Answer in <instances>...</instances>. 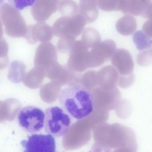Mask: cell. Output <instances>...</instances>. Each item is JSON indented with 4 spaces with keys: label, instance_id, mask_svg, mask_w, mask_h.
Returning a JSON list of instances; mask_svg holds the SVG:
<instances>
[{
    "label": "cell",
    "instance_id": "1",
    "mask_svg": "<svg viewBox=\"0 0 152 152\" xmlns=\"http://www.w3.org/2000/svg\"><path fill=\"white\" fill-rule=\"evenodd\" d=\"M58 99L63 110L71 118L77 120L86 118L93 111V94L80 83H74L63 88Z\"/></svg>",
    "mask_w": 152,
    "mask_h": 152
},
{
    "label": "cell",
    "instance_id": "2",
    "mask_svg": "<svg viewBox=\"0 0 152 152\" xmlns=\"http://www.w3.org/2000/svg\"><path fill=\"white\" fill-rule=\"evenodd\" d=\"M0 16L7 35L13 38L25 37L27 26L16 7L9 3H3L0 6Z\"/></svg>",
    "mask_w": 152,
    "mask_h": 152
},
{
    "label": "cell",
    "instance_id": "3",
    "mask_svg": "<svg viewBox=\"0 0 152 152\" xmlns=\"http://www.w3.org/2000/svg\"><path fill=\"white\" fill-rule=\"evenodd\" d=\"M45 131L56 137H61L68 132L72 122L71 117L62 108L52 106L45 111Z\"/></svg>",
    "mask_w": 152,
    "mask_h": 152
},
{
    "label": "cell",
    "instance_id": "4",
    "mask_svg": "<svg viewBox=\"0 0 152 152\" xmlns=\"http://www.w3.org/2000/svg\"><path fill=\"white\" fill-rule=\"evenodd\" d=\"M45 115V113L41 109L29 105L19 110L17 119L20 126L24 130L35 133L39 131L44 127Z\"/></svg>",
    "mask_w": 152,
    "mask_h": 152
},
{
    "label": "cell",
    "instance_id": "5",
    "mask_svg": "<svg viewBox=\"0 0 152 152\" xmlns=\"http://www.w3.org/2000/svg\"><path fill=\"white\" fill-rule=\"evenodd\" d=\"M86 22L79 13L71 17L62 16L58 19L52 27L54 35L60 37L69 34L76 38L83 31Z\"/></svg>",
    "mask_w": 152,
    "mask_h": 152
},
{
    "label": "cell",
    "instance_id": "6",
    "mask_svg": "<svg viewBox=\"0 0 152 152\" xmlns=\"http://www.w3.org/2000/svg\"><path fill=\"white\" fill-rule=\"evenodd\" d=\"M20 144L23 152H56L55 139L50 134H33L22 140Z\"/></svg>",
    "mask_w": 152,
    "mask_h": 152
},
{
    "label": "cell",
    "instance_id": "7",
    "mask_svg": "<svg viewBox=\"0 0 152 152\" xmlns=\"http://www.w3.org/2000/svg\"><path fill=\"white\" fill-rule=\"evenodd\" d=\"M116 50L113 40L107 39L101 42L89 51L88 63L93 66L99 65L112 57Z\"/></svg>",
    "mask_w": 152,
    "mask_h": 152
},
{
    "label": "cell",
    "instance_id": "8",
    "mask_svg": "<svg viewBox=\"0 0 152 152\" xmlns=\"http://www.w3.org/2000/svg\"><path fill=\"white\" fill-rule=\"evenodd\" d=\"M53 35L52 27L45 22H39L27 26L25 38L29 44H34L37 41L41 43L49 42Z\"/></svg>",
    "mask_w": 152,
    "mask_h": 152
},
{
    "label": "cell",
    "instance_id": "9",
    "mask_svg": "<svg viewBox=\"0 0 152 152\" xmlns=\"http://www.w3.org/2000/svg\"><path fill=\"white\" fill-rule=\"evenodd\" d=\"M60 0H37L31 7V12L34 19L38 22H45L58 10Z\"/></svg>",
    "mask_w": 152,
    "mask_h": 152
},
{
    "label": "cell",
    "instance_id": "10",
    "mask_svg": "<svg viewBox=\"0 0 152 152\" xmlns=\"http://www.w3.org/2000/svg\"><path fill=\"white\" fill-rule=\"evenodd\" d=\"M89 49L81 40L75 41L69 52L68 64L76 67L88 63Z\"/></svg>",
    "mask_w": 152,
    "mask_h": 152
},
{
    "label": "cell",
    "instance_id": "11",
    "mask_svg": "<svg viewBox=\"0 0 152 152\" xmlns=\"http://www.w3.org/2000/svg\"><path fill=\"white\" fill-rule=\"evenodd\" d=\"M111 61L126 75L133 73L134 63L131 54L127 50L123 48L116 50L112 57Z\"/></svg>",
    "mask_w": 152,
    "mask_h": 152
},
{
    "label": "cell",
    "instance_id": "12",
    "mask_svg": "<svg viewBox=\"0 0 152 152\" xmlns=\"http://www.w3.org/2000/svg\"><path fill=\"white\" fill-rule=\"evenodd\" d=\"M57 50L56 47L49 42L41 43L35 52V63L48 64L56 62L58 57Z\"/></svg>",
    "mask_w": 152,
    "mask_h": 152
},
{
    "label": "cell",
    "instance_id": "13",
    "mask_svg": "<svg viewBox=\"0 0 152 152\" xmlns=\"http://www.w3.org/2000/svg\"><path fill=\"white\" fill-rule=\"evenodd\" d=\"M151 3V0H119L118 10L126 15L144 17L146 10Z\"/></svg>",
    "mask_w": 152,
    "mask_h": 152
},
{
    "label": "cell",
    "instance_id": "14",
    "mask_svg": "<svg viewBox=\"0 0 152 152\" xmlns=\"http://www.w3.org/2000/svg\"><path fill=\"white\" fill-rule=\"evenodd\" d=\"M97 1L81 0L78 5V13L84 18L87 23L94 21L99 15Z\"/></svg>",
    "mask_w": 152,
    "mask_h": 152
},
{
    "label": "cell",
    "instance_id": "15",
    "mask_svg": "<svg viewBox=\"0 0 152 152\" xmlns=\"http://www.w3.org/2000/svg\"><path fill=\"white\" fill-rule=\"evenodd\" d=\"M115 26L117 31L120 34L124 35H130L137 29V21L132 15H126L118 20Z\"/></svg>",
    "mask_w": 152,
    "mask_h": 152
},
{
    "label": "cell",
    "instance_id": "16",
    "mask_svg": "<svg viewBox=\"0 0 152 152\" xmlns=\"http://www.w3.org/2000/svg\"><path fill=\"white\" fill-rule=\"evenodd\" d=\"M81 40L89 49L92 48L101 42L99 32L91 27H87L83 31Z\"/></svg>",
    "mask_w": 152,
    "mask_h": 152
},
{
    "label": "cell",
    "instance_id": "17",
    "mask_svg": "<svg viewBox=\"0 0 152 152\" xmlns=\"http://www.w3.org/2000/svg\"><path fill=\"white\" fill-rule=\"evenodd\" d=\"M58 10L62 16L71 17L78 13V6L73 0L60 1Z\"/></svg>",
    "mask_w": 152,
    "mask_h": 152
},
{
    "label": "cell",
    "instance_id": "18",
    "mask_svg": "<svg viewBox=\"0 0 152 152\" xmlns=\"http://www.w3.org/2000/svg\"><path fill=\"white\" fill-rule=\"evenodd\" d=\"M133 39L139 50H144L152 46V39L142 31L136 32L133 36Z\"/></svg>",
    "mask_w": 152,
    "mask_h": 152
},
{
    "label": "cell",
    "instance_id": "19",
    "mask_svg": "<svg viewBox=\"0 0 152 152\" xmlns=\"http://www.w3.org/2000/svg\"><path fill=\"white\" fill-rule=\"evenodd\" d=\"M76 37L66 34L62 35L59 39L57 45V49L60 53L65 54L69 52L75 42Z\"/></svg>",
    "mask_w": 152,
    "mask_h": 152
},
{
    "label": "cell",
    "instance_id": "20",
    "mask_svg": "<svg viewBox=\"0 0 152 152\" xmlns=\"http://www.w3.org/2000/svg\"><path fill=\"white\" fill-rule=\"evenodd\" d=\"M137 61L140 66H145L152 64V48L139 53L137 57Z\"/></svg>",
    "mask_w": 152,
    "mask_h": 152
},
{
    "label": "cell",
    "instance_id": "21",
    "mask_svg": "<svg viewBox=\"0 0 152 152\" xmlns=\"http://www.w3.org/2000/svg\"><path fill=\"white\" fill-rule=\"evenodd\" d=\"M119 0H98V6L101 10L107 11L118 10Z\"/></svg>",
    "mask_w": 152,
    "mask_h": 152
},
{
    "label": "cell",
    "instance_id": "22",
    "mask_svg": "<svg viewBox=\"0 0 152 152\" xmlns=\"http://www.w3.org/2000/svg\"><path fill=\"white\" fill-rule=\"evenodd\" d=\"M142 30L145 33L152 38V20H148L145 22L142 25Z\"/></svg>",
    "mask_w": 152,
    "mask_h": 152
},
{
    "label": "cell",
    "instance_id": "23",
    "mask_svg": "<svg viewBox=\"0 0 152 152\" xmlns=\"http://www.w3.org/2000/svg\"><path fill=\"white\" fill-rule=\"evenodd\" d=\"M144 18L152 20V2L148 7L145 12Z\"/></svg>",
    "mask_w": 152,
    "mask_h": 152
}]
</instances>
